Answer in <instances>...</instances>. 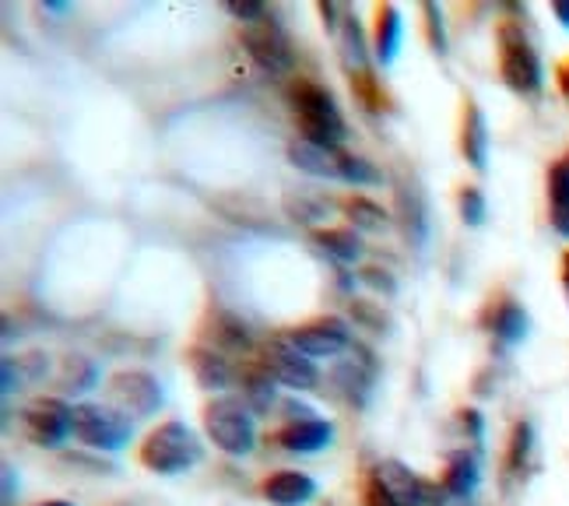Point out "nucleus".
Returning a JSON list of instances; mask_svg holds the SVG:
<instances>
[{"label": "nucleus", "mask_w": 569, "mask_h": 506, "mask_svg": "<svg viewBox=\"0 0 569 506\" xmlns=\"http://www.w3.org/2000/svg\"><path fill=\"white\" fill-rule=\"evenodd\" d=\"M292 109H296V123L299 135L313 145L323 148H341L345 141V117L335 102V96L320 88L317 81H296L292 88Z\"/></svg>", "instance_id": "obj_1"}, {"label": "nucleus", "mask_w": 569, "mask_h": 506, "mask_svg": "<svg viewBox=\"0 0 569 506\" xmlns=\"http://www.w3.org/2000/svg\"><path fill=\"white\" fill-rule=\"evenodd\" d=\"M289 162L310 176H323V180H345V183H380V172L373 162L362 156H352L345 148H323L306 138H296L289 145Z\"/></svg>", "instance_id": "obj_2"}, {"label": "nucleus", "mask_w": 569, "mask_h": 506, "mask_svg": "<svg viewBox=\"0 0 569 506\" xmlns=\"http://www.w3.org/2000/svg\"><path fill=\"white\" fill-rule=\"evenodd\" d=\"M197 460H201V444L183 423H162L141 444V465L156 475H183Z\"/></svg>", "instance_id": "obj_3"}, {"label": "nucleus", "mask_w": 569, "mask_h": 506, "mask_svg": "<svg viewBox=\"0 0 569 506\" xmlns=\"http://www.w3.org/2000/svg\"><path fill=\"white\" fill-rule=\"evenodd\" d=\"M499 75L517 96L541 92V60L520 26H499Z\"/></svg>", "instance_id": "obj_4"}, {"label": "nucleus", "mask_w": 569, "mask_h": 506, "mask_svg": "<svg viewBox=\"0 0 569 506\" xmlns=\"http://www.w3.org/2000/svg\"><path fill=\"white\" fill-rule=\"evenodd\" d=\"M204 429L214 439L218 450H226L232 457H243L253 450L257 433H253V419L243 401L236 398H214L204 405Z\"/></svg>", "instance_id": "obj_5"}, {"label": "nucleus", "mask_w": 569, "mask_h": 506, "mask_svg": "<svg viewBox=\"0 0 569 506\" xmlns=\"http://www.w3.org/2000/svg\"><path fill=\"white\" fill-rule=\"evenodd\" d=\"M239 39H243V50L253 57L257 68H264L268 75H284L296 68V50L292 39L284 36V29L271 14L250 21V26L239 29Z\"/></svg>", "instance_id": "obj_6"}, {"label": "nucleus", "mask_w": 569, "mask_h": 506, "mask_svg": "<svg viewBox=\"0 0 569 506\" xmlns=\"http://www.w3.org/2000/svg\"><path fill=\"white\" fill-rule=\"evenodd\" d=\"M130 415L109 408V405H74V436L81 439L84 447L92 450H120L130 439Z\"/></svg>", "instance_id": "obj_7"}, {"label": "nucleus", "mask_w": 569, "mask_h": 506, "mask_svg": "<svg viewBox=\"0 0 569 506\" xmlns=\"http://www.w3.org/2000/svg\"><path fill=\"white\" fill-rule=\"evenodd\" d=\"M109 398L123 415H138V419H148L162 408V387L159 380L144 369H120L109 377Z\"/></svg>", "instance_id": "obj_8"}, {"label": "nucleus", "mask_w": 569, "mask_h": 506, "mask_svg": "<svg viewBox=\"0 0 569 506\" xmlns=\"http://www.w3.org/2000/svg\"><path fill=\"white\" fill-rule=\"evenodd\" d=\"M281 338L310 359H331V356H341V351L352 348V335H348V327L335 317L306 320V324L292 327V331H284Z\"/></svg>", "instance_id": "obj_9"}, {"label": "nucleus", "mask_w": 569, "mask_h": 506, "mask_svg": "<svg viewBox=\"0 0 569 506\" xmlns=\"http://www.w3.org/2000/svg\"><path fill=\"white\" fill-rule=\"evenodd\" d=\"M26 433L39 447H57L63 444V436L74 433V408L60 398H36L26 408Z\"/></svg>", "instance_id": "obj_10"}, {"label": "nucleus", "mask_w": 569, "mask_h": 506, "mask_svg": "<svg viewBox=\"0 0 569 506\" xmlns=\"http://www.w3.org/2000/svg\"><path fill=\"white\" fill-rule=\"evenodd\" d=\"M260 366H264L278 384L292 387V390H310V387H317V380H320V373H317L313 359H310V356H302V351L292 348L284 338H281V341H271V345L264 348V363H260Z\"/></svg>", "instance_id": "obj_11"}, {"label": "nucleus", "mask_w": 569, "mask_h": 506, "mask_svg": "<svg viewBox=\"0 0 569 506\" xmlns=\"http://www.w3.org/2000/svg\"><path fill=\"white\" fill-rule=\"evenodd\" d=\"M377 478L383 482V489L398 499V506H443L440 493H436L426 478H419L411 468H405L401 460H383L377 468Z\"/></svg>", "instance_id": "obj_12"}, {"label": "nucleus", "mask_w": 569, "mask_h": 506, "mask_svg": "<svg viewBox=\"0 0 569 506\" xmlns=\"http://www.w3.org/2000/svg\"><path fill=\"white\" fill-rule=\"evenodd\" d=\"M327 439H331V426L310 411H302L299 419H289L274 433V444L284 447L289 454H313L327 444Z\"/></svg>", "instance_id": "obj_13"}, {"label": "nucleus", "mask_w": 569, "mask_h": 506, "mask_svg": "<svg viewBox=\"0 0 569 506\" xmlns=\"http://www.w3.org/2000/svg\"><path fill=\"white\" fill-rule=\"evenodd\" d=\"M373 377H377V366H373V356H369L366 348H348V359L338 366V387L348 401H366L369 387H373Z\"/></svg>", "instance_id": "obj_14"}, {"label": "nucleus", "mask_w": 569, "mask_h": 506, "mask_svg": "<svg viewBox=\"0 0 569 506\" xmlns=\"http://www.w3.org/2000/svg\"><path fill=\"white\" fill-rule=\"evenodd\" d=\"M187 363H190L193 380L201 384L204 390H226L232 384V366H229V359L218 348L193 345L187 351Z\"/></svg>", "instance_id": "obj_15"}, {"label": "nucleus", "mask_w": 569, "mask_h": 506, "mask_svg": "<svg viewBox=\"0 0 569 506\" xmlns=\"http://www.w3.org/2000/svg\"><path fill=\"white\" fill-rule=\"evenodd\" d=\"M260 493H264V499H271L274 506H302L306 499L317 496V482L302 472H274L264 478Z\"/></svg>", "instance_id": "obj_16"}, {"label": "nucleus", "mask_w": 569, "mask_h": 506, "mask_svg": "<svg viewBox=\"0 0 569 506\" xmlns=\"http://www.w3.org/2000/svg\"><path fill=\"white\" fill-rule=\"evenodd\" d=\"M461 156L478 172L489 169V127H486V117H481V109L475 102L465 106V120H461Z\"/></svg>", "instance_id": "obj_17"}, {"label": "nucleus", "mask_w": 569, "mask_h": 506, "mask_svg": "<svg viewBox=\"0 0 569 506\" xmlns=\"http://www.w3.org/2000/svg\"><path fill=\"white\" fill-rule=\"evenodd\" d=\"M341 53L348 63V75H352L356 81H362V88L373 85V78H369V50H366L362 26H359L356 14H348L341 21Z\"/></svg>", "instance_id": "obj_18"}, {"label": "nucleus", "mask_w": 569, "mask_h": 506, "mask_svg": "<svg viewBox=\"0 0 569 506\" xmlns=\"http://www.w3.org/2000/svg\"><path fill=\"white\" fill-rule=\"evenodd\" d=\"M401 11L393 4H380L377 8V29H373V50L380 63H393L401 50Z\"/></svg>", "instance_id": "obj_19"}, {"label": "nucleus", "mask_w": 569, "mask_h": 506, "mask_svg": "<svg viewBox=\"0 0 569 506\" xmlns=\"http://www.w3.org/2000/svg\"><path fill=\"white\" fill-rule=\"evenodd\" d=\"M549 215L559 236H569V156L549 169Z\"/></svg>", "instance_id": "obj_20"}, {"label": "nucleus", "mask_w": 569, "mask_h": 506, "mask_svg": "<svg viewBox=\"0 0 569 506\" xmlns=\"http://www.w3.org/2000/svg\"><path fill=\"white\" fill-rule=\"evenodd\" d=\"M313 244L335 264H359L362 257V239L356 229H317Z\"/></svg>", "instance_id": "obj_21"}, {"label": "nucleus", "mask_w": 569, "mask_h": 506, "mask_svg": "<svg viewBox=\"0 0 569 506\" xmlns=\"http://www.w3.org/2000/svg\"><path fill=\"white\" fill-rule=\"evenodd\" d=\"M492 335L502 345H520L523 338H528V314H523V306L517 299L496 302V310H492Z\"/></svg>", "instance_id": "obj_22"}, {"label": "nucleus", "mask_w": 569, "mask_h": 506, "mask_svg": "<svg viewBox=\"0 0 569 506\" xmlns=\"http://www.w3.org/2000/svg\"><path fill=\"white\" fill-rule=\"evenodd\" d=\"M341 211L345 218L352 222L356 229H366V232H383L390 226V215L373 201V197H345L341 201Z\"/></svg>", "instance_id": "obj_23"}, {"label": "nucleus", "mask_w": 569, "mask_h": 506, "mask_svg": "<svg viewBox=\"0 0 569 506\" xmlns=\"http://www.w3.org/2000/svg\"><path fill=\"white\" fill-rule=\"evenodd\" d=\"M443 486H447L450 496H471L475 486H478V465H475V457L457 454V457L450 460V468H447Z\"/></svg>", "instance_id": "obj_24"}, {"label": "nucleus", "mask_w": 569, "mask_h": 506, "mask_svg": "<svg viewBox=\"0 0 569 506\" xmlns=\"http://www.w3.org/2000/svg\"><path fill=\"white\" fill-rule=\"evenodd\" d=\"M243 398L253 411H268L274 405V377L264 369V366H257L250 377L243 380Z\"/></svg>", "instance_id": "obj_25"}, {"label": "nucleus", "mask_w": 569, "mask_h": 506, "mask_svg": "<svg viewBox=\"0 0 569 506\" xmlns=\"http://www.w3.org/2000/svg\"><path fill=\"white\" fill-rule=\"evenodd\" d=\"M214 345H226V348H250V335L247 327L239 324L229 314H214Z\"/></svg>", "instance_id": "obj_26"}, {"label": "nucleus", "mask_w": 569, "mask_h": 506, "mask_svg": "<svg viewBox=\"0 0 569 506\" xmlns=\"http://www.w3.org/2000/svg\"><path fill=\"white\" fill-rule=\"evenodd\" d=\"M457 211H461L465 226L478 229L481 222H486V194H481L478 187H461V194H457Z\"/></svg>", "instance_id": "obj_27"}, {"label": "nucleus", "mask_w": 569, "mask_h": 506, "mask_svg": "<svg viewBox=\"0 0 569 506\" xmlns=\"http://www.w3.org/2000/svg\"><path fill=\"white\" fill-rule=\"evenodd\" d=\"M531 444H535V429H531V423H517L513 439H510V472H523V468H528Z\"/></svg>", "instance_id": "obj_28"}, {"label": "nucleus", "mask_w": 569, "mask_h": 506, "mask_svg": "<svg viewBox=\"0 0 569 506\" xmlns=\"http://www.w3.org/2000/svg\"><path fill=\"white\" fill-rule=\"evenodd\" d=\"M96 380V366L92 363H84V359H71L68 363V377H63V390H84V387H89Z\"/></svg>", "instance_id": "obj_29"}, {"label": "nucleus", "mask_w": 569, "mask_h": 506, "mask_svg": "<svg viewBox=\"0 0 569 506\" xmlns=\"http://www.w3.org/2000/svg\"><path fill=\"white\" fill-rule=\"evenodd\" d=\"M426 21H429V42H432V50H447V32H443V11L436 8V4H426L422 8Z\"/></svg>", "instance_id": "obj_30"}, {"label": "nucleus", "mask_w": 569, "mask_h": 506, "mask_svg": "<svg viewBox=\"0 0 569 506\" xmlns=\"http://www.w3.org/2000/svg\"><path fill=\"white\" fill-rule=\"evenodd\" d=\"M362 503L366 506H398V499H393L387 489H383V482L373 475V478H369V486H366V496H362Z\"/></svg>", "instance_id": "obj_31"}, {"label": "nucleus", "mask_w": 569, "mask_h": 506, "mask_svg": "<svg viewBox=\"0 0 569 506\" xmlns=\"http://www.w3.org/2000/svg\"><path fill=\"white\" fill-rule=\"evenodd\" d=\"M362 278H366L369 285H373V289L393 292V281H390V275H387V271L380 275V268H366V271H362Z\"/></svg>", "instance_id": "obj_32"}, {"label": "nucleus", "mask_w": 569, "mask_h": 506, "mask_svg": "<svg viewBox=\"0 0 569 506\" xmlns=\"http://www.w3.org/2000/svg\"><path fill=\"white\" fill-rule=\"evenodd\" d=\"M14 359H4V398H11L14 394Z\"/></svg>", "instance_id": "obj_33"}, {"label": "nucleus", "mask_w": 569, "mask_h": 506, "mask_svg": "<svg viewBox=\"0 0 569 506\" xmlns=\"http://www.w3.org/2000/svg\"><path fill=\"white\" fill-rule=\"evenodd\" d=\"M552 14L559 18V26H562V29H569V0H556V4H552Z\"/></svg>", "instance_id": "obj_34"}, {"label": "nucleus", "mask_w": 569, "mask_h": 506, "mask_svg": "<svg viewBox=\"0 0 569 506\" xmlns=\"http://www.w3.org/2000/svg\"><path fill=\"white\" fill-rule=\"evenodd\" d=\"M556 78H559V88H562V96L569 99V60H566V63H559Z\"/></svg>", "instance_id": "obj_35"}, {"label": "nucleus", "mask_w": 569, "mask_h": 506, "mask_svg": "<svg viewBox=\"0 0 569 506\" xmlns=\"http://www.w3.org/2000/svg\"><path fill=\"white\" fill-rule=\"evenodd\" d=\"M562 285H566V296H569V250L562 257Z\"/></svg>", "instance_id": "obj_36"}, {"label": "nucleus", "mask_w": 569, "mask_h": 506, "mask_svg": "<svg viewBox=\"0 0 569 506\" xmlns=\"http://www.w3.org/2000/svg\"><path fill=\"white\" fill-rule=\"evenodd\" d=\"M39 506H71V503H63V499H53V503H39Z\"/></svg>", "instance_id": "obj_37"}]
</instances>
